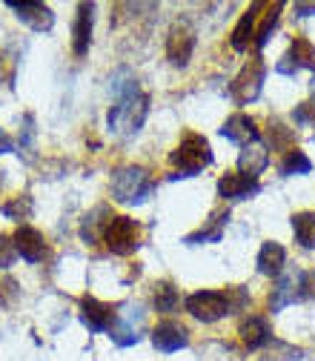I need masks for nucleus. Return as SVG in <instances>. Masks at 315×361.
<instances>
[{"label": "nucleus", "instance_id": "f257e3e1", "mask_svg": "<svg viewBox=\"0 0 315 361\" xmlns=\"http://www.w3.org/2000/svg\"><path fill=\"white\" fill-rule=\"evenodd\" d=\"M115 106L109 109L106 121H109V129L118 132V135H135L144 121H147V112H149V98L138 89V83L129 80V83H115Z\"/></svg>", "mask_w": 315, "mask_h": 361}, {"label": "nucleus", "instance_id": "f03ea898", "mask_svg": "<svg viewBox=\"0 0 315 361\" xmlns=\"http://www.w3.org/2000/svg\"><path fill=\"white\" fill-rule=\"evenodd\" d=\"M155 192V180L144 166H121L112 175V198L121 204H144Z\"/></svg>", "mask_w": 315, "mask_h": 361}, {"label": "nucleus", "instance_id": "7ed1b4c3", "mask_svg": "<svg viewBox=\"0 0 315 361\" xmlns=\"http://www.w3.org/2000/svg\"><path fill=\"white\" fill-rule=\"evenodd\" d=\"M169 164L175 166L172 178H190V175H198L204 166L212 164V149L201 135H187L184 144L169 155Z\"/></svg>", "mask_w": 315, "mask_h": 361}, {"label": "nucleus", "instance_id": "20e7f679", "mask_svg": "<svg viewBox=\"0 0 315 361\" xmlns=\"http://www.w3.org/2000/svg\"><path fill=\"white\" fill-rule=\"evenodd\" d=\"M315 295V269L312 273H301V269H295V273H287L276 290L269 293V310L278 312L284 307H290L292 301H301V298H309Z\"/></svg>", "mask_w": 315, "mask_h": 361}, {"label": "nucleus", "instance_id": "39448f33", "mask_svg": "<svg viewBox=\"0 0 315 361\" xmlns=\"http://www.w3.org/2000/svg\"><path fill=\"white\" fill-rule=\"evenodd\" d=\"M104 241L106 247L115 252V255H129L138 250V241H141V227L135 224L132 218H109L104 224Z\"/></svg>", "mask_w": 315, "mask_h": 361}, {"label": "nucleus", "instance_id": "423d86ee", "mask_svg": "<svg viewBox=\"0 0 315 361\" xmlns=\"http://www.w3.org/2000/svg\"><path fill=\"white\" fill-rule=\"evenodd\" d=\"M141 330H144V307L141 304H123L121 312H115V324L109 327L112 341L118 347H132L141 341Z\"/></svg>", "mask_w": 315, "mask_h": 361}, {"label": "nucleus", "instance_id": "0eeeda50", "mask_svg": "<svg viewBox=\"0 0 315 361\" xmlns=\"http://www.w3.org/2000/svg\"><path fill=\"white\" fill-rule=\"evenodd\" d=\"M230 310H233V304L223 293H195L187 298V312L195 315L198 322H206V324L223 319Z\"/></svg>", "mask_w": 315, "mask_h": 361}, {"label": "nucleus", "instance_id": "6e6552de", "mask_svg": "<svg viewBox=\"0 0 315 361\" xmlns=\"http://www.w3.org/2000/svg\"><path fill=\"white\" fill-rule=\"evenodd\" d=\"M261 83H264V63H261V58H252V61L241 69V75L233 80V86H230L235 104L244 106V104L255 101V98L261 95Z\"/></svg>", "mask_w": 315, "mask_h": 361}, {"label": "nucleus", "instance_id": "1a4fd4ad", "mask_svg": "<svg viewBox=\"0 0 315 361\" xmlns=\"http://www.w3.org/2000/svg\"><path fill=\"white\" fill-rule=\"evenodd\" d=\"M301 69H315V49L312 43L304 40V37H295V43L290 47V52L276 63V72L278 75H295Z\"/></svg>", "mask_w": 315, "mask_h": 361}, {"label": "nucleus", "instance_id": "9d476101", "mask_svg": "<svg viewBox=\"0 0 315 361\" xmlns=\"http://www.w3.org/2000/svg\"><path fill=\"white\" fill-rule=\"evenodd\" d=\"M80 322L89 327V333H106L115 322V312L109 304L92 298V295H86L80 301Z\"/></svg>", "mask_w": 315, "mask_h": 361}, {"label": "nucleus", "instance_id": "9b49d317", "mask_svg": "<svg viewBox=\"0 0 315 361\" xmlns=\"http://www.w3.org/2000/svg\"><path fill=\"white\" fill-rule=\"evenodd\" d=\"M9 9H15L18 20L26 23L29 29H35V32H49L52 23H55L52 9L43 6V4H15V0H9Z\"/></svg>", "mask_w": 315, "mask_h": 361}, {"label": "nucleus", "instance_id": "f8f14e48", "mask_svg": "<svg viewBox=\"0 0 315 361\" xmlns=\"http://www.w3.org/2000/svg\"><path fill=\"white\" fill-rule=\"evenodd\" d=\"M15 250L20 252V258H26L29 264H37V261H43V255H47V238H43L35 227H18V233H15Z\"/></svg>", "mask_w": 315, "mask_h": 361}, {"label": "nucleus", "instance_id": "ddd939ff", "mask_svg": "<svg viewBox=\"0 0 315 361\" xmlns=\"http://www.w3.org/2000/svg\"><path fill=\"white\" fill-rule=\"evenodd\" d=\"M195 49V35L184 26V23H178L172 32H169V43H166V55L175 66H187L190 63V55Z\"/></svg>", "mask_w": 315, "mask_h": 361}, {"label": "nucleus", "instance_id": "4468645a", "mask_svg": "<svg viewBox=\"0 0 315 361\" xmlns=\"http://www.w3.org/2000/svg\"><path fill=\"white\" fill-rule=\"evenodd\" d=\"M261 187H258V180L255 178H249V175H244V172H227V175H221V180H218V192H221V198H249V195H255Z\"/></svg>", "mask_w": 315, "mask_h": 361}, {"label": "nucleus", "instance_id": "2eb2a0df", "mask_svg": "<svg viewBox=\"0 0 315 361\" xmlns=\"http://www.w3.org/2000/svg\"><path fill=\"white\" fill-rule=\"evenodd\" d=\"M152 344L161 350V353H175L190 344V336H187V327L175 324V322H161L155 330H152Z\"/></svg>", "mask_w": 315, "mask_h": 361}, {"label": "nucleus", "instance_id": "dca6fc26", "mask_svg": "<svg viewBox=\"0 0 315 361\" xmlns=\"http://www.w3.org/2000/svg\"><path fill=\"white\" fill-rule=\"evenodd\" d=\"M221 135L233 144H241V147H249L258 141V129H255V121L249 115H233L221 126Z\"/></svg>", "mask_w": 315, "mask_h": 361}, {"label": "nucleus", "instance_id": "f3484780", "mask_svg": "<svg viewBox=\"0 0 315 361\" xmlns=\"http://www.w3.org/2000/svg\"><path fill=\"white\" fill-rule=\"evenodd\" d=\"M227 221H230V212L227 209H215L206 221V227H201L198 233H190L184 238V244H209V241H221L223 230H227Z\"/></svg>", "mask_w": 315, "mask_h": 361}, {"label": "nucleus", "instance_id": "a211bd4d", "mask_svg": "<svg viewBox=\"0 0 315 361\" xmlns=\"http://www.w3.org/2000/svg\"><path fill=\"white\" fill-rule=\"evenodd\" d=\"M92 12L95 6L92 4H80L78 6V23H75V32H72V49L75 55H83L89 49V40H92Z\"/></svg>", "mask_w": 315, "mask_h": 361}, {"label": "nucleus", "instance_id": "6ab92c4d", "mask_svg": "<svg viewBox=\"0 0 315 361\" xmlns=\"http://www.w3.org/2000/svg\"><path fill=\"white\" fill-rule=\"evenodd\" d=\"M266 164H269V152H266V147H264L261 141L244 147V152L238 155V166H241V172L249 175V178H258V175L266 169Z\"/></svg>", "mask_w": 315, "mask_h": 361}, {"label": "nucleus", "instance_id": "aec40b11", "mask_svg": "<svg viewBox=\"0 0 315 361\" xmlns=\"http://www.w3.org/2000/svg\"><path fill=\"white\" fill-rule=\"evenodd\" d=\"M284 261H287V252L281 244L276 241H266L258 252V273L261 276H278L284 269Z\"/></svg>", "mask_w": 315, "mask_h": 361}, {"label": "nucleus", "instance_id": "412c9836", "mask_svg": "<svg viewBox=\"0 0 315 361\" xmlns=\"http://www.w3.org/2000/svg\"><path fill=\"white\" fill-rule=\"evenodd\" d=\"M264 9V4H252V9L238 20V26H235V32H233V49H238V52H244L249 43L255 40V23H258V12Z\"/></svg>", "mask_w": 315, "mask_h": 361}, {"label": "nucleus", "instance_id": "4be33fe9", "mask_svg": "<svg viewBox=\"0 0 315 361\" xmlns=\"http://www.w3.org/2000/svg\"><path fill=\"white\" fill-rule=\"evenodd\" d=\"M238 333H241L244 347H249V350H258V347L269 344V338H273V333H269V324L264 319H247Z\"/></svg>", "mask_w": 315, "mask_h": 361}, {"label": "nucleus", "instance_id": "5701e85b", "mask_svg": "<svg viewBox=\"0 0 315 361\" xmlns=\"http://www.w3.org/2000/svg\"><path fill=\"white\" fill-rule=\"evenodd\" d=\"M292 233L295 241L307 250H315V212H298L292 215Z\"/></svg>", "mask_w": 315, "mask_h": 361}, {"label": "nucleus", "instance_id": "b1692460", "mask_svg": "<svg viewBox=\"0 0 315 361\" xmlns=\"http://www.w3.org/2000/svg\"><path fill=\"white\" fill-rule=\"evenodd\" d=\"M278 169H281V175H287V178H290V175H307V172L312 169V161H309L301 149L292 147V149H287V155H284V161H281Z\"/></svg>", "mask_w": 315, "mask_h": 361}, {"label": "nucleus", "instance_id": "393cba45", "mask_svg": "<svg viewBox=\"0 0 315 361\" xmlns=\"http://www.w3.org/2000/svg\"><path fill=\"white\" fill-rule=\"evenodd\" d=\"M278 12H281V4H273V6H266V15H261V26L255 29V47L258 49L266 47L269 35H273V29L278 23Z\"/></svg>", "mask_w": 315, "mask_h": 361}, {"label": "nucleus", "instance_id": "a878e982", "mask_svg": "<svg viewBox=\"0 0 315 361\" xmlns=\"http://www.w3.org/2000/svg\"><path fill=\"white\" fill-rule=\"evenodd\" d=\"M155 307H158V312H172L178 307V290H175V284L161 281L155 287Z\"/></svg>", "mask_w": 315, "mask_h": 361}, {"label": "nucleus", "instance_id": "bb28decb", "mask_svg": "<svg viewBox=\"0 0 315 361\" xmlns=\"http://www.w3.org/2000/svg\"><path fill=\"white\" fill-rule=\"evenodd\" d=\"M4 215L15 218V221H26V218L32 215V201H29V195H18V198H12L9 204H4Z\"/></svg>", "mask_w": 315, "mask_h": 361}, {"label": "nucleus", "instance_id": "cd10ccee", "mask_svg": "<svg viewBox=\"0 0 315 361\" xmlns=\"http://www.w3.org/2000/svg\"><path fill=\"white\" fill-rule=\"evenodd\" d=\"M15 255H18V250H15V241H12L9 235H0V269L12 267Z\"/></svg>", "mask_w": 315, "mask_h": 361}, {"label": "nucleus", "instance_id": "c85d7f7f", "mask_svg": "<svg viewBox=\"0 0 315 361\" xmlns=\"http://www.w3.org/2000/svg\"><path fill=\"white\" fill-rule=\"evenodd\" d=\"M295 121H298V123H309V121H312V104H301V106L295 109Z\"/></svg>", "mask_w": 315, "mask_h": 361}, {"label": "nucleus", "instance_id": "c756f323", "mask_svg": "<svg viewBox=\"0 0 315 361\" xmlns=\"http://www.w3.org/2000/svg\"><path fill=\"white\" fill-rule=\"evenodd\" d=\"M12 149H15V141L9 138L4 129H0V155H6V152H12Z\"/></svg>", "mask_w": 315, "mask_h": 361}, {"label": "nucleus", "instance_id": "7c9ffc66", "mask_svg": "<svg viewBox=\"0 0 315 361\" xmlns=\"http://www.w3.org/2000/svg\"><path fill=\"white\" fill-rule=\"evenodd\" d=\"M295 15H301V18L315 15V4H295Z\"/></svg>", "mask_w": 315, "mask_h": 361}, {"label": "nucleus", "instance_id": "2f4dec72", "mask_svg": "<svg viewBox=\"0 0 315 361\" xmlns=\"http://www.w3.org/2000/svg\"><path fill=\"white\" fill-rule=\"evenodd\" d=\"M309 89H312V101H315V78H312V83H309ZM315 109V106H312Z\"/></svg>", "mask_w": 315, "mask_h": 361}]
</instances>
